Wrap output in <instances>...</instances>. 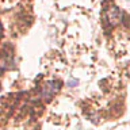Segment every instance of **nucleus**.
I'll use <instances>...</instances> for the list:
<instances>
[{
  "label": "nucleus",
  "instance_id": "obj_1",
  "mask_svg": "<svg viewBox=\"0 0 130 130\" xmlns=\"http://www.w3.org/2000/svg\"><path fill=\"white\" fill-rule=\"evenodd\" d=\"M58 91V83H54V81H49V83L45 84V87L42 89V95L45 98H50L54 92Z\"/></svg>",
  "mask_w": 130,
  "mask_h": 130
}]
</instances>
